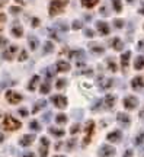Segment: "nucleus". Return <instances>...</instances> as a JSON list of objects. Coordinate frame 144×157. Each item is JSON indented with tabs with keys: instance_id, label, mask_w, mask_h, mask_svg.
Segmentation results:
<instances>
[{
	"instance_id": "nucleus-1",
	"label": "nucleus",
	"mask_w": 144,
	"mask_h": 157,
	"mask_svg": "<svg viewBox=\"0 0 144 157\" xmlns=\"http://www.w3.org/2000/svg\"><path fill=\"white\" fill-rule=\"evenodd\" d=\"M22 124L18 121L16 118H13L12 115H6L3 122H2V128L6 129V131H16V129L21 128Z\"/></svg>"
},
{
	"instance_id": "nucleus-2",
	"label": "nucleus",
	"mask_w": 144,
	"mask_h": 157,
	"mask_svg": "<svg viewBox=\"0 0 144 157\" xmlns=\"http://www.w3.org/2000/svg\"><path fill=\"white\" fill-rule=\"evenodd\" d=\"M64 6H66V2L64 0H54L51 2L50 5V16H56L58 13L64 10Z\"/></svg>"
},
{
	"instance_id": "nucleus-3",
	"label": "nucleus",
	"mask_w": 144,
	"mask_h": 157,
	"mask_svg": "<svg viewBox=\"0 0 144 157\" xmlns=\"http://www.w3.org/2000/svg\"><path fill=\"white\" fill-rule=\"evenodd\" d=\"M93 132H95V122L93 121H88L86 124V128H84V140H83V146H88L92 137H93Z\"/></svg>"
},
{
	"instance_id": "nucleus-4",
	"label": "nucleus",
	"mask_w": 144,
	"mask_h": 157,
	"mask_svg": "<svg viewBox=\"0 0 144 157\" xmlns=\"http://www.w3.org/2000/svg\"><path fill=\"white\" fill-rule=\"evenodd\" d=\"M122 105H124V108H125V109H128V111H133V109H135V108L138 106V99H137L135 96H133V95H128V96H125V98H124Z\"/></svg>"
},
{
	"instance_id": "nucleus-5",
	"label": "nucleus",
	"mask_w": 144,
	"mask_h": 157,
	"mask_svg": "<svg viewBox=\"0 0 144 157\" xmlns=\"http://www.w3.org/2000/svg\"><path fill=\"white\" fill-rule=\"evenodd\" d=\"M115 148L109 144H103V146H100V148L98 150V156L99 157H114L115 156Z\"/></svg>"
},
{
	"instance_id": "nucleus-6",
	"label": "nucleus",
	"mask_w": 144,
	"mask_h": 157,
	"mask_svg": "<svg viewBox=\"0 0 144 157\" xmlns=\"http://www.w3.org/2000/svg\"><path fill=\"white\" fill-rule=\"evenodd\" d=\"M51 102L54 103V106L58 109H64L67 106V98L63 95H54L51 98Z\"/></svg>"
},
{
	"instance_id": "nucleus-7",
	"label": "nucleus",
	"mask_w": 144,
	"mask_h": 157,
	"mask_svg": "<svg viewBox=\"0 0 144 157\" xmlns=\"http://www.w3.org/2000/svg\"><path fill=\"white\" fill-rule=\"evenodd\" d=\"M6 99H7V102L12 103V105H18L23 98H22L21 93H18V92H15V90H9V92L6 93Z\"/></svg>"
},
{
	"instance_id": "nucleus-8",
	"label": "nucleus",
	"mask_w": 144,
	"mask_h": 157,
	"mask_svg": "<svg viewBox=\"0 0 144 157\" xmlns=\"http://www.w3.org/2000/svg\"><path fill=\"white\" fill-rule=\"evenodd\" d=\"M39 143H41V146H39V156L47 157L48 156V150H50V140L47 137H42Z\"/></svg>"
},
{
	"instance_id": "nucleus-9",
	"label": "nucleus",
	"mask_w": 144,
	"mask_h": 157,
	"mask_svg": "<svg viewBox=\"0 0 144 157\" xmlns=\"http://www.w3.org/2000/svg\"><path fill=\"white\" fill-rule=\"evenodd\" d=\"M116 102V96L115 95H106L103 99H102V103H103V109H112L114 105H115Z\"/></svg>"
},
{
	"instance_id": "nucleus-10",
	"label": "nucleus",
	"mask_w": 144,
	"mask_h": 157,
	"mask_svg": "<svg viewBox=\"0 0 144 157\" xmlns=\"http://www.w3.org/2000/svg\"><path fill=\"white\" fill-rule=\"evenodd\" d=\"M131 87H133V90H135V92L143 90V87H144V78L141 77V76H135V77L131 80Z\"/></svg>"
},
{
	"instance_id": "nucleus-11",
	"label": "nucleus",
	"mask_w": 144,
	"mask_h": 157,
	"mask_svg": "<svg viewBox=\"0 0 144 157\" xmlns=\"http://www.w3.org/2000/svg\"><path fill=\"white\" fill-rule=\"evenodd\" d=\"M96 29H98V32H99L100 35H109V32H111V29H109V25L106 22H103V21H98L96 22Z\"/></svg>"
},
{
	"instance_id": "nucleus-12",
	"label": "nucleus",
	"mask_w": 144,
	"mask_h": 157,
	"mask_svg": "<svg viewBox=\"0 0 144 157\" xmlns=\"http://www.w3.org/2000/svg\"><path fill=\"white\" fill-rule=\"evenodd\" d=\"M99 89L100 90H108L112 87V84H114V80L109 77H99Z\"/></svg>"
},
{
	"instance_id": "nucleus-13",
	"label": "nucleus",
	"mask_w": 144,
	"mask_h": 157,
	"mask_svg": "<svg viewBox=\"0 0 144 157\" xmlns=\"http://www.w3.org/2000/svg\"><path fill=\"white\" fill-rule=\"evenodd\" d=\"M121 138H122V132L119 129H114V131H111L109 134L106 135V140L109 143H118V141H121Z\"/></svg>"
},
{
	"instance_id": "nucleus-14",
	"label": "nucleus",
	"mask_w": 144,
	"mask_h": 157,
	"mask_svg": "<svg viewBox=\"0 0 144 157\" xmlns=\"http://www.w3.org/2000/svg\"><path fill=\"white\" fill-rule=\"evenodd\" d=\"M116 119H118V122L121 124L122 127H130V124H131V118L128 117V113L124 112L116 113Z\"/></svg>"
},
{
	"instance_id": "nucleus-15",
	"label": "nucleus",
	"mask_w": 144,
	"mask_h": 157,
	"mask_svg": "<svg viewBox=\"0 0 144 157\" xmlns=\"http://www.w3.org/2000/svg\"><path fill=\"white\" fill-rule=\"evenodd\" d=\"M33 140H35V134H26V135H23L22 138L19 140V146L29 147L33 143Z\"/></svg>"
},
{
	"instance_id": "nucleus-16",
	"label": "nucleus",
	"mask_w": 144,
	"mask_h": 157,
	"mask_svg": "<svg viewBox=\"0 0 144 157\" xmlns=\"http://www.w3.org/2000/svg\"><path fill=\"white\" fill-rule=\"evenodd\" d=\"M130 58H131V51H125V52L121 54V66L124 71H127V67L130 64Z\"/></svg>"
},
{
	"instance_id": "nucleus-17",
	"label": "nucleus",
	"mask_w": 144,
	"mask_h": 157,
	"mask_svg": "<svg viewBox=\"0 0 144 157\" xmlns=\"http://www.w3.org/2000/svg\"><path fill=\"white\" fill-rule=\"evenodd\" d=\"M16 51H18V47H16V45H12V47H9V48H7V50L2 54V57H3L5 60H12Z\"/></svg>"
},
{
	"instance_id": "nucleus-18",
	"label": "nucleus",
	"mask_w": 144,
	"mask_h": 157,
	"mask_svg": "<svg viewBox=\"0 0 144 157\" xmlns=\"http://www.w3.org/2000/svg\"><path fill=\"white\" fill-rule=\"evenodd\" d=\"M10 32H12V35H13V36H18V38H19V36H22V35H23V29L19 26V23L15 22L13 25H12Z\"/></svg>"
},
{
	"instance_id": "nucleus-19",
	"label": "nucleus",
	"mask_w": 144,
	"mask_h": 157,
	"mask_svg": "<svg viewBox=\"0 0 144 157\" xmlns=\"http://www.w3.org/2000/svg\"><path fill=\"white\" fill-rule=\"evenodd\" d=\"M111 45H112V48H114L115 51H122V48H124V42H122L119 38L111 39Z\"/></svg>"
},
{
	"instance_id": "nucleus-20",
	"label": "nucleus",
	"mask_w": 144,
	"mask_h": 157,
	"mask_svg": "<svg viewBox=\"0 0 144 157\" xmlns=\"http://www.w3.org/2000/svg\"><path fill=\"white\" fill-rule=\"evenodd\" d=\"M134 68L135 70H143L144 68V56L135 57V60H134Z\"/></svg>"
},
{
	"instance_id": "nucleus-21",
	"label": "nucleus",
	"mask_w": 144,
	"mask_h": 157,
	"mask_svg": "<svg viewBox=\"0 0 144 157\" xmlns=\"http://www.w3.org/2000/svg\"><path fill=\"white\" fill-rule=\"evenodd\" d=\"M56 68H57V71H68L70 70V64L67 61H57V66H56Z\"/></svg>"
},
{
	"instance_id": "nucleus-22",
	"label": "nucleus",
	"mask_w": 144,
	"mask_h": 157,
	"mask_svg": "<svg viewBox=\"0 0 144 157\" xmlns=\"http://www.w3.org/2000/svg\"><path fill=\"white\" fill-rule=\"evenodd\" d=\"M38 83H39V76H33V77L31 78V82L28 83V90L29 92H33V90L37 89Z\"/></svg>"
},
{
	"instance_id": "nucleus-23",
	"label": "nucleus",
	"mask_w": 144,
	"mask_h": 157,
	"mask_svg": "<svg viewBox=\"0 0 144 157\" xmlns=\"http://www.w3.org/2000/svg\"><path fill=\"white\" fill-rule=\"evenodd\" d=\"M29 48H31V50L32 51H35L37 50V48H38V45H39V42H38V38H37V36H33L32 34L29 35Z\"/></svg>"
},
{
	"instance_id": "nucleus-24",
	"label": "nucleus",
	"mask_w": 144,
	"mask_h": 157,
	"mask_svg": "<svg viewBox=\"0 0 144 157\" xmlns=\"http://www.w3.org/2000/svg\"><path fill=\"white\" fill-rule=\"evenodd\" d=\"M134 144H135L137 147H143L144 146V131H141V132L137 134V137L134 138Z\"/></svg>"
},
{
	"instance_id": "nucleus-25",
	"label": "nucleus",
	"mask_w": 144,
	"mask_h": 157,
	"mask_svg": "<svg viewBox=\"0 0 144 157\" xmlns=\"http://www.w3.org/2000/svg\"><path fill=\"white\" fill-rule=\"evenodd\" d=\"M80 3L83 7H88V9H92L95 6L99 3V0H80Z\"/></svg>"
},
{
	"instance_id": "nucleus-26",
	"label": "nucleus",
	"mask_w": 144,
	"mask_h": 157,
	"mask_svg": "<svg viewBox=\"0 0 144 157\" xmlns=\"http://www.w3.org/2000/svg\"><path fill=\"white\" fill-rule=\"evenodd\" d=\"M99 111H103V103H102V99H96L92 105V112H99Z\"/></svg>"
},
{
	"instance_id": "nucleus-27",
	"label": "nucleus",
	"mask_w": 144,
	"mask_h": 157,
	"mask_svg": "<svg viewBox=\"0 0 144 157\" xmlns=\"http://www.w3.org/2000/svg\"><path fill=\"white\" fill-rule=\"evenodd\" d=\"M42 51H44L45 56H47V54H51V52L54 51V44H53L51 41H47V42L44 44V50Z\"/></svg>"
},
{
	"instance_id": "nucleus-28",
	"label": "nucleus",
	"mask_w": 144,
	"mask_h": 157,
	"mask_svg": "<svg viewBox=\"0 0 144 157\" xmlns=\"http://www.w3.org/2000/svg\"><path fill=\"white\" fill-rule=\"evenodd\" d=\"M112 7H114V10H115L116 13H121V12H122L121 0H112Z\"/></svg>"
},
{
	"instance_id": "nucleus-29",
	"label": "nucleus",
	"mask_w": 144,
	"mask_h": 157,
	"mask_svg": "<svg viewBox=\"0 0 144 157\" xmlns=\"http://www.w3.org/2000/svg\"><path fill=\"white\" fill-rule=\"evenodd\" d=\"M45 105H47V102H45V101H39V102H37V103L33 105L32 113H37V112H39V111H41V108H44Z\"/></svg>"
},
{
	"instance_id": "nucleus-30",
	"label": "nucleus",
	"mask_w": 144,
	"mask_h": 157,
	"mask_svg": "<svg viewBox=\"0 0 144 157\" xmlns=\"http://www.w3.org/2000/svg\"><path fill=\"white\" fill-rule=\"evenodd\" d=\"M106 63H108V68L111 70L112 73H115V71H116V63H115V60L109 57V58L106 60Z\"/></svg>"
},
{
	"instance_id": "nucleus-31",
	"label": "nucleus",
	"mask_w": 144,
	"mask_h": 157,
	"mask_svg": "<svg viewBox=\"0 0 144 157\" xmlns=\"http://www.w3.org/2000/svg\"><path fill=\"white\" fill-rule=\"evenodd\" d=\"M50 132H51V135H54V137H63V135L66 134L64 129H60V128H50Z\"/></svg>"
},
{
	"instance_id": "nucleus-32",
	"label": "nucleus",
	"mask_w": 144,
	"mask_h": 157,
	"mask_svg": "<svg viewBox=\"0 0 144 157\" xmlns=\"http://www.w3.org/2000/svg\"><path fill=\"white\" fill-rule=\"evenodd\" d=\"M90 50L93 51V52H96V54H102L105 51L102 45H96V44H90Z\"/></svg>"
},
{
	"instance_id": "nucleus-33",
	"label": "nucleus",
	"mask_w": 144,
	"mask_h": 157,
	"mask_svg": "<svg viewBox=\"0 0 144 157\" xmlns=\"http://www.w3.org/2000/svg\"><path fill=\"white\" fill-rule=\"evenodd\" d=\"M56 122H57V124H60V125L66 124V122H67V117L64 115V113H58V115L56 117Z\"/></svg>"
},
{
	"instance_id": "nucleus-34",
	"label": "nucleus",
	"mask_w": 144,
	"mask_h": 157,
	"mask_svg": "<svg viewBox=\"0 0 144 157\" xmlns=\"http://www.w3.org/2000/svg\"><path fill=\"white\" fill-rule=\"evenodd\" d=\"M50 90H51V87H50V83L48 82H45L42 86H41V89H39V92L42 93V95H47V93H50Z\"/></svg>"
},
{
	"instance_id": "nucleus-35",
	"label": "nucleus",
	"mask_w": 144,
	"mask_h": 157,
	"mask_svg": "<svg viewBox=\"0 0 144 157\" xmlns=\"http://www.w3.org/2000/svg\"><path fill=\"white\" fill-rule=\"evenodd\" d=\"M66 84H67V80H66V78H58V80L56 82L57 89H64V87H66Z\"/></svg>"
},
{
	"instance_id": "nucleus-36",
	"label": "nucleus",
	"mask_w": 144,
	"mask_h": 157,
	"mask_svg": "<svg viewBox=\"0 0 144 157\" xmlns=\"http://www.w3.org/2000/svg\"><path fill=\"white\" fill-rule=\"evenodd\" d=\"M114 26H115L116 29H122V26H124V21H121V19H115V21H114Z\"/></svg>"
},
{
	"instance_id": "nucleus-37",
	"label": "nucleus",
	"mask_w": 144,
	"mask_h": 157,
	"mask_svg": "<svg viewBox=\"0 0 144 157\" xmlns=\"http://www.w3.org/2000/svg\"><path fill=\"white\" fill-rule=\"evenodd\" d=\"M42 71H44V74H47V76H45V77L48 78V80H50V78H53V77H54V73H53V71H51V68H44V70H42Z\"/></svg>"
},
{
	"instance_id": "nucleus-38",
	"label": "nucleus",
	"mask_w": 144,
	"mask_h": 157,
	"mask_svg": "<svg viewBox=\"0 0 144 157\" xmlns=\"http://www.w3.org/2000/svg\"><path fill=\"white\" fill-rule=\"evenodd\" d=\"M72 28L74 29V31H77V29H80V28H82V22H80V21H73Z\"/></svg>"
},
{
	"instance_id": "nucleus-39",
	"label": "nucleus",
	"mask_w": 144,
	"mask_h": 157,
	"mask_svg": "<svg viewBox=\"0 0 144 157\" xmlns=\"http://www.w3.org/2000/svg\"><path fill=\"white\" fill-rule=\"evenodd\" d=\"M29 127H31V129H35V131H38L41 127H39L38 121H31V124H29Z\"/></svg>"
},
{
	"instance_id": "nucleus-40",
	"label": "nucleus",
	"mask_w": 144,
	"mask_h": 157,
	"mask_svg": "<svg viewBox=\"0 0 144 157\" xmlns=\"http://www.w3.org/2000/svg\"><path fill=\"white\" fill-rule=\"evenodd\" d=\"M28 58V52L25 50H22L21 51V56H19V61H23V60H26Z\"/></svg>"
},
{
	"instance_id": "nucleus-41",
	"label": "nucleus",
	"mask_w": 144,
	"mask_h": 157,
	"mask_svg": "<svg viewBox=\"0 0 144 157\" xmlns=\"http://www.w3.org/2000/svg\"><path fill=\"white\" fill-rule=\"evenodd\" d=\"M5 22H6V15L5 13H0V31H2V28H3Z\"/></svg>"
},
{
	"instance_id": "nucleus-42",
	"label": "nucleus",
	"mask_w": 144,
	"mask_h": 157,
	"mask_svg": "<svg viewBox=\"0 0 144 157\" xmlns=\"http://www.w3.org/2000/svg\"><path fill=\"white\" fill-rule=\"evenodd\" d=\"M79 128H80V124H76V125H73L72 128H70V134H76L79 131Z\"/></svg>"
},
{
	"instance_id": "nucleus-43",
	"label": "nucleus",
	"mask_w": 144,
	"mask_h": 157,
	"mask_svg": "<svg viewBox=\"0 0 144 157\" xmlns=\"http://www.w3.org/2000/svg\"><path fill=\"white\" fill-rule=\"evenodd\" d=\"M19 115H21V117H28V109H26V108H21V109H19Z\"/></svg>"
},
{
	"instance_id": "nucleus-44",
	"label": "nucleus",
	"mask_w": 144,
	"mask_h": 157,
	"mask_svg": "<svg viewBox=\"0 0 144 157\" xmlns=\"http://www.w3.org/2000/svg\"><path fill=\"white\" fill-rule=\"evenodd\" d=\"M74 144H76V140L73 138L72 141H68V143H67V150H73V148H74Z\"/></svg>"
},
{
	"instance_id": "nucleus-45",
	"label": "nucleus",
	"mask_w": 144,
	"mask_h": 157,
	"mask_svg": "<svg viewBox=\"0 0 144 157\" xmlns=\"http://www.w3.org/2000/svg\"><path fill=\"white\" fill-rule=\"evenodd\" d=\"M84 34L88 35V36H90V38H92V36L95 35V32H93V31H92L90 28H86V29H84Z\"/></svg>"
},
{
	"instance_id": "nucleus-46",
	"label": "nucleus",
	"mask_w": 144,
	"mask_h": 157,
	"mask_svg": "<svg viewBox=\"0 0 144 157\" xmlns=\"http://www.w3.org/2000/svg\"><path fill=\"white\" fill-rule=\"evenodd\" d=\"M124 157H133V150H131V148L125 150V151H124Z\"/></svg>"
},
{
	"instance_id": "nucleus-47",
	"label": "nucleus",
	"mask_w": 144,
	"mask_h": 157,
	"mask_svg": "<svg viewBox=\"0 0 144 157\" xmlns=\"http://www.w3.org/2000/svg\"><path fill=\"white\" fill-rule=\"evenodd\" d=\"M6 44H7V39H6L5 36H0V48H2V47H5Z\"/></svg>"
},
{
	"instance_id": "nucleus-48",
	"label": "nucleus",
	"mask_w": 144,
	"mask_h": 157,
	"mask_svg": "<svg viewBox=\"0 0 144 157\" xmlns=\"http://www.w3.org/2000/svg\"><path fill=\"white\" fill-rule=\"evenodd\" d=\"M138 13L140 15H144V2H141V6H140V9H138Z\"/></svg>"
},
{
	"instance_id": "nucleus-49",
	"label": "nucleus",
	"mask_w": 144,
	"mask_h": 157,
	"mask_svg": "<svg viewBox=\"0 0 144 157\" xmlns=\"http://www.w3.org/2000/svg\"><path fill=\"white\" fill-rule=\"evenodd\" d=\"M38 25H39V19H38V17L32 19V26H38Z\"/></svg>"
},
{
	"instance_id": "nucleus-50",
	"label": "nucleus",
	"mask_w": 144,
	"mask_h": 157,
	"mask_svg": "<svg viewBox=\"0 0 144 157\" xmlns=\"http://www.w3.org/2000/svg\"><path fill=\"white\" fill-rule=\"evenodd\" d=\"M22 157H35V153H26V154H23Z\"/></svg>"
},
{
	"instance_id": "nucleus-51",
	"label": "nucleus",
	"mask_w": 144,
	"mask_h": 157,
	"mask_svg": "<svg viewBox=\"0 0 144 157\" xmlns=\"http://www.w3.org/2000/svg\"><path fill=\"white\" fill-rule=\"evenodd\" d=\"M6 3H7V0H0V7H3Z\"/></svg>"
},
{
	"instance_id": "nucleus-52",
	"label": "nucleus",
	"mask_w": 144,
	"mask_h": 157,
	"mask_svg": "<svg viewBox=\"0 0 144 157\" xmlns=\"http://www.w3.org/2000/svg\"><path fill=\"white\" fill-rule=\"evenodd\" d=\"M143 47H144V39H141L138 42V48H143Z\"/></svg>"
},
{
	"instance_id": "nucleus-53",
	"label": "nucleus",
	"mask_w": 144,
	"mask_h": 157,
	"mask_svg": "<svg viewBox=\"0 0 144 157\" xmlns=\"http://www.w3.org/2000/svg\"><path fill=\"white\" fill-rule=\"evenodd\" d=\"M61 146H63L61 143H57V144H56V150H60V148H61Z\"/></svg>"
},
{
	"instance_id": "nucleus-54",
	"label": "nucleus",
	"mask_w": 144,
	"mask_h": 157,
	"mask_svg": "<svg viewBox=\"0 0 144 157\" xmlns=\"http://www.w3.org/2000/svg\"><path fill=\"white\" fill-rule=\"evenodd\" d=\"M140 118H144V108L141 109V112H140Z\"/></svg>"
},
{
	"instance_id": "nucleus-55",
	"label": "nucleus",
	"mask_w": 144,
	"mask_h": 157,
	"mask_svg": "<svg viewBox=\"0 0 144 157\" xmlns=\"http://www.w3.org/2000/svg\"><path fill=\"white\" fill-rule=\"evenodd\" d=\"M18 10H19L18 7H10V12H18Z\"/></svg>"
},
{
	"instance_id": "nucleus-56",
	"label": "nucleus",
	"mask_w": 144,
	"mask_h": 157,
	"mask_svg": "<svg viewBox=\"0 0 144 157\" xmlns=\"http://www.w3.org/2000/svg\"><path fill=\"white\" fill-rule=\"evenodd\" d=\"M127 2H128V3H133V2H134V0H127Z\"/></svg>"
},
{
	"instance_id": "nucleus-57",
	"label": "nucleus",
	"mask_w": 144,
	"mask_h": 157,
	"mask_svg": "<svg viewBox=\"0 0 144 157\" xmlns=\"http://www.w3.org/2000/svg\"><path fill=\"white\" fill-rule=\"evenodd\" d=\"M16 2H19V3H22V0H16Z\"/></svg>"
},
{
	"instance_id": "nucleus-58",
	"label": "nucleus",
	"mask_w": 144,
	"mask_h": 157,
	"mask_svg": "<svg viewBox=\"0 0 144 157\" xmlns=\"http://www.w3.org/2000/svg\"><path fill=\"white\" fill-rule=\"evenodd\" d=\"M54 157H63V156H54Z\"/></svg>"
}]
</instances>
